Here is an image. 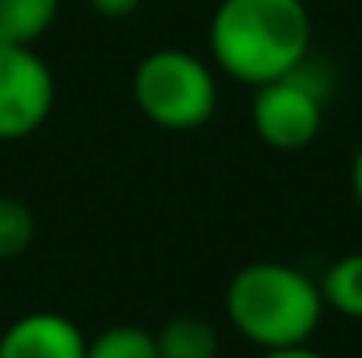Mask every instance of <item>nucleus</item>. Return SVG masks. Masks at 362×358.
<instances>
[{"label":"nucleus","mask_w":362,"mask_h":358,"mask_svg":"<svg viewBox=\"0 0 362 358\" xmlns=\"http://www.w3.org/2000/svg\"><path fill=\"white\" fill-rule=\"evenodd\" d=\"M35 242V215L18 197H0V263L18 260Z\"/></svg>","instance_id":"nucleus-11"},{"label":"nucleus","mask_w":362,"mask_h":358,"mask_svg":"<svg viewBox=\"0 0 362 358\" xmlns=\"http://www.w3.org/2000/svg\"><path fill=\"white\" fill-rule=\"evenodd\" d=\"M134 106L162 130H197L218 109V78L197 53L151 49L130 78Z\"/></svg>","instance_id":"nucleus-3"},{"label":"nucleus","mask_w":362,"mask_h":358,"mask_svg":"<svg viewBox=\"0 0 362 358\" xmlns=\"http://www.w3.org/2000/svg\"><path fill=\"white\" fill-rule=\"evenodd\" d=\"M60 0H0V42L35 46L57 21Z\"/></svg>","instance_id":"nucleus-8"},{"label":"nucleus","mask_w":362,"mask_h":358,"mask_svg":"<svg viewBox=\"0 0 362 358\" xmlns=\"http://www.w3.org/2000/svg\"><path fill=\"white\" fill-rule=\"evenodd\" d=\"M57 78L35 46L0 42V141L32 137L53 113Z\"/></svg>","instance_id":"nucleus-5"},{"label":"nucleus","mask_w":362,"mask_h":358,"mask_svg":"<svg viewBox=\"0 0 362 358\" xmlns=\"http://www.w3.org/2000/svg\"><path fill=\"white\" fill-rule=\"evenodd\" d=\"M155 348L158 358H218L222 341L208 316L180 313L155 330Z\"/></svg>","instance_id":"nucleus-7"},{"label":"nucleus","mask_w":362,"mask_h":358,"mask_svg":"<svg viewBox=\"0 0 362 358\" xmlns=\"http://www.w3.org/2000/svg\"><path fill=\"white\" fill-rule=\"evenodd\" d=\"M349 183H352V197H356V204L362 208V144L356 148V155H352V169H349Z\"/></svg>","instance_id":"nucleus-14"},{"label":"nucleus","mask_w":362,"mask_h":358,"mask_svg":"<svg viewBox=\"0 0 362 358\" xmlns=\"http://www.w3.org/2000/svg\"><path fill=\"white\" fill-rule=\"evenodd\" d=\"M88 338L64 313H25L0 334V358H85Z\"/></svg>","instance_id":"nucleus-6"},{"label":"nucleus","mask_w":362,"mask_h":358,"mask_svg":"<svg viewBox=\"0 0 362 358\" xmlns=\"http://www.w3.org/2000/svg\"><path fill=\"white\" fill-rule=\"evenodd\" d=\"M313 18L303 0H218L208 21L215 67L246 88L285 78L310 60Z\"/></svg>","instance_id":"nucleus-1"},{"label":"nucleus","mask_w":362,"mask_h":358,"mask_svg":"<svg viewBox=\"0 0 362 358\" xmlns=\"http://www.w3.org/2000/svg\"><path fill=\"white\" fill-rule=\"evenodd\" d=\"M85 358H158L155 348V334L144 327H106L103 334H95L85 348Z\"/></svg>","instance_id":"nucleus-10"},{"label":"nucleus","mask_w":362,"mask_h":358,"mask_svg":"<svg viewBox=\"0 0 362 358\" xmlns=\"http://www.w3.org/2000/svg\"><path fill=\"white\" fill-rule=\"evenodd\" d=\"M327 106V78L310 60L288 71L285 78H274L260 88H253L250 119L257 137L274 151H303L310 148L324 130Z\"/></svg>","instance_id":"nucleus-4"},{"label":"nucleus","mask_w":362,"mask_h":358,"mask_svg":"<svg viewBox=\"0 0 362 358\" xmlns=\"http://www.w3.org/2000/svg\"><path fill=\"white\" fill-rule=\"evenodd\" d=\"M88 7L99 14V18H130L144 7V0H88Z\"/></svg>","instance_id":"nucleus-12"},{"label":"nucleus","mask_w":362,"mask_h":358,"mask_svg":"<svg viewBox=\"0 0 362 358\" xmlns=\"http://www.w3.org/2000/svg\"><path fill=\"white\" fill-rule=\"evenodd\" d=\"M320 295L324 306L349 316V320H362V253H345L338 256L324 274H320Z\"/></svg>","instance_id":"nucleus-9"},{"label":"nucleus","mask_w":362,"mask_h":358,"mask_svg":"<svg viewBox=\"0 0 362 358\" xmlns=\"http://www.w3.org/2000/svg\"><path fill=\"white\" fill-rule=\"evenodd\" d=\"M324 309L327 306L320 285L306 270L281 260L243 263L226 288L229 323L240 338L264 352L310 345L324 320Z\"/></svg>","instance_id":"nucleus-2"},{"label":"nucleus","mask_w":362,"mask_h":358,"mask_svg":"<svg viewBox=\"0 0 362 358\" xmlns=\"http://www.w3.org/2000/svg\"><path fill=\"white\" fill-rule=\"evenodd\" d=\"M260 358H327V355L313 352L310 345H296V348H271V352H264Z\"/></svg>","instance_id":"nucleus-13"}]
</instances>
